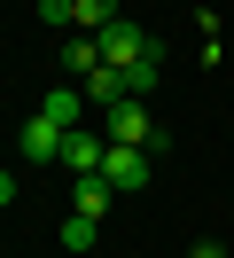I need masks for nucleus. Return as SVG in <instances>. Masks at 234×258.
<instances>
[{"label":"nucleus","mask_w":234,"mask_h":258,"mask_svg":"<svg viewBox=\"0 0 234 258\" xmlns=\"http://www.w3.org/2000/svg\"><path fill=\"white\" fill-rule=\"evenodd\" d=\"M156 71H164V47H148L140 63H125V71H117V79H125V102H148V94H156Z\"/></svg>","instance_id":"7"},{"label":"nucleus","mask_w":234,"mask_h":258,"mask_svg":"<svg viewBox=\"0 0 234 258\" xmlns=\"http://www.w3.org/2000/svg\"><path fill=\"white\" fill-rule=\"evenodd\" d=\"M102 157H109V133H94V125H70V133H62V164H70L78 180L102 172Z\"/></svg>","instance_id":"4"},{"label":"nucleus","mask_w":234,"mask_h":258,"mask_svg":"<svg viewBox=\"0 0 234 258\" xmlns=\"http://www.w3.org/2000/svg\"><path fill=\"white\" fill-rule=\"evenodd\" d=\"M94 227H102V219H78V211H70V219H62V242H70V250H94Z\"/></svg>","instance_id":"12"},{"label":"nucleus","mask_w":234,"mask_h":258,"mask_svg":"<svg viewBox=\"0 0 234 258\" xmlns=\"http://www.w3.org/2000/svg\"><path fill=\"white\" fill-rule=\"evenodd\" d=\"M62 71H70V86H78V79H94V71H102V47H94L86 32H78V39H62Z\"/></svg>","instance_id":"9"},{"label":"nucleus","mask_w":234,"mask_h":258,"mask_svg":"<svg viewBox=\"0 0 234 258\" xmlns=\"http://www.w3.org/2000/svg\"><path fill=\"white\" fill-rule=\"evenodd\" d=\"M39 117H55L62 133H70V125H86V94H78V86H47V102H39Z\"/></svg>","instance_id":"6"},{"label":"nucleus","mask_w":234,"mask_h":258,"mask_svg":"<svg viewBox=\"0 0 234 258\" xmlns=\"http://www.w3.org/2000/svg\"><path fill=\"white\" fill-rule=\"evenodd\" d=\"M102 133H109V141H125V149H148V157H164V133H156L148 102H109V110H102Z\"/></svg>","instance_id":"1"},{"label":"nucleus","mask_w":234,"mask_h":258,"mask_svg":"<svg viewBox=\"0 0 234 258\" xmlns=\"http://www.w3.org/2000/svg\"><path fill=\"white\" fill-rule=\"evenodd\" d=\"M0 204H16V172H8V164H0Z\"/></svg>","instance_id":"13"},{"label":"nucleus","mask_w":234,"mask_h":258,"mask_svg":"<svg viewBox=\"0 0 234 258\" xmlns=\"http://www.w3.org/2000/svg\"><path fill=\"white\" fill-rule=\"evenodd\" d=\"M226 39H234V24H226Z\"/></svg>","instance_id":"15"},{"label":"nucleus","mask_w":234,"mask_h":258,"mask_svg":"<svg viewBox=\"0 0 234 258\" xmlns=\"http://www.w3.org/2000/svg\"><path fill=\"white\" fill-rule=\"evenodd\" d=\"M31 16H39V24H55V32H62V24H78V0H31Z\"/></svg>","instance_id":"11"},{"label":"nucleus","mask_w":234,"mask_h":258,"mask_svg":"<svg viewBox=\"0 0 234 258\" xmlns=\"http://www.w3.org/2000/svg\"><path fill=\"white\" fill-rule=\"evenodd\" d=\"M109 24H117V0H78V32H109Z\"/></svg>","instance_id":"10"},{"label":"nucleus","mask_w":234,"mask_h":258,"mask_svg":"<svg viewBox=\"0 0 234 258\" xmlns=\"http://www.w3.org/2000/svg\"><path fill=\"white\" fill-rule=\"evenodd\" d=\"M94 47H102V63H109V71H125V63H140V55H148L156 39L140 32L133 16H117V24H109V32H94Z\"/></svg>","instance_id":"2"},{"label":"nucleus","mask_w":234,"mask_h":258,"mask_svg":"<svg viewBox=\"0 0 234 258\" xmlns=\"http://www.w3.org/2000/svg\"><path fill=\"white\" fill-rule=\"evenodd\" d=\"M16 157L24 164H62V125L55 117H31V125L16 133Z\"/></svg>","instance_id":"5"},{"label":"nucleus","mask_w":234,"mask_h":258,"mask_svg":"<svg viewBox=\"0 0 234 258\" xmlns=\"http://www.w3.org/2000/svg\"><path fill=\"white\" fill-rule=\"evenodd\" d=\"M109 196H117V188H109L102 172H86V180L70 188V211H78V219H102V211H109Z\"/></svg>","instance_id":"8"},{"label":"nucleus","mask_w":234,"mask_h":258,"mask_svg":"<svg viewBox=\"0 0 234 258\" xmlns=\"http://www.w3.org/2000/svg\"><path fill=\"white\" fill-rule=\"evenodd\" d=\"M187 258H226V250H218V242H195V250H187Z\"/></svg>","instance_id":"14"},{"label":"nucleus","mask_w":234,"mask_h":258,"mask_svg":"<svg viewBox=\"0 0 234 258\" xmlns=\"http://www.w3.org/2000/svg\"><path fill=\"white\" fill-rule=\"evenodd\" d=\"M148 149H125V141H109V157H102V180L109 188H148Z\"/></svg>","instance_id":"3"}]
</instances>
